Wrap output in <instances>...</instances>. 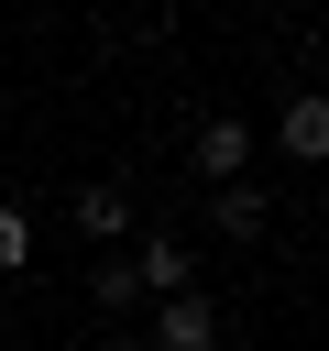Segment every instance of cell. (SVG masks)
Masks as SVG:
<instances>
[{"label":"cell","instance_id":"cell-5","mask_svg":"<svg viewBox=\"0 0 329 351\" xmlns=\"http://www.w3.org/2000/svg\"><path fill=\"white\" fill-rule=\"evenodd\" d=\"M77 230H88V241H121V230H132V186H121V176H88V186H77Z\"/></svg>","mask_w":329,"mask_h":351},{"label":"cell","instance_id":"cell-9","mask_svg":"<svg viewBox=\"0 0 329 351\" xmlns=\"http://www.w3.org/2000/svg\"><path fill=\"white\" fill-rule=\"evenodd\" d=\"M99 351H154V340H121V329H110V340H99Z\"/></svg>","mask_w":329,"mask_h":351},{"label":"cell","instance_id":"cell-6","mask_svg":"<svg viewBox=\"0 0 329 351\" xmlns=\"http://www.w3.org/2000/svg\"><path fill=\"white\" fill-rule=\"evenodd\" d=\"M88 307H99V318H132V307H154V296H143V274H132V252L88 263Z\"/></svg>","mask_w":329,"mask_h":351},{"label":"cell","instance_id":"cell-4","mask_svg":"<svg viewBox=\"0 0 329 351\" xmlns=\"http://www.w3.org/2000/svg\"><path fill=\"white\" fill-rule=\"evenodd\" d=\"M186 165H197V176H219V186H230V176H241V165H252V132H241V121H230V110H208V121H197V143H186Z\"/></svg>","mask_w":329,"mask_h":351},{"label":"cell","instance_id":"cell-8","mask_svg":"<svg viewBox=\"0 0 329 351\" xmlns=\"http://www.w3.org/2000/svg\"><path fill=\"white\" fill-rule=\"evenodd\" d=\"M33 263V219H22V197H0V274H22Z\"/></svg>","mask_w":329,"mask_h":351},{"label":"cell","instance_id":"cell-7","mask_svg":"<svg viewBox=\"0 0 329 351\" xmlns=\"http://www.w3.org/2000/svg\"><path fill=\"white\" fill-rule=\"evenodd\" d=\"M208 219H219V241H263V186H252V176H230Z\"/></svg>","mask_w":329,"mask_h":351},{"label":"cell","instance_id":"cell-1","mask_svg":"<svg viewBox=\"0 0 329 351\" xmlns=\"http://www.w3.org/2000/svg\"><path fill=\"white\" fill-rule=\"evenodd\" d=\"M154 351H219V307L208 296H154Z\"/></svg>","mask_w":329,"mask_h":351},{"label":"cell","instance_id":"cell-2","mask_svg":"<svg viewBox=\"0 0 329 351\" xmlns=\"http://www.w3.org/2000/svg\"><path fill=\"white\" fill-rule=\"evenodd\" d=\"M132 274H143V296H197V263H186L175 230H143L132 241Z\"/></svg>","mask_w":329,"mask_h":351},{"label":"cell","instance_id":"cell-3","mask_svg":"<svg viewBox=\"0 0 329 351\" xmlns=\"http://www.w3.org/2000/svg\"><path fill=\"white\" fill-rule=\"evenodd\" d=\"M274 143H285L296 165H329V88H296V99L274 110Z\"/></svg>","mask_w":329,"mask_h":351}]
</instances>
